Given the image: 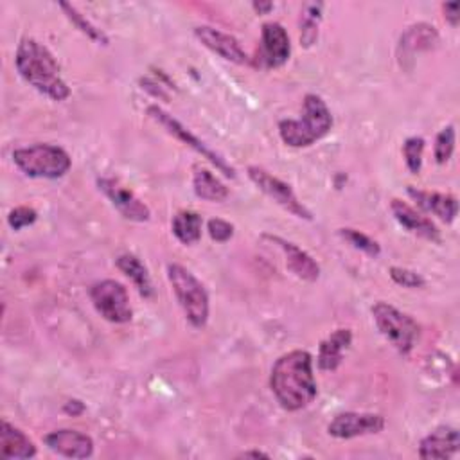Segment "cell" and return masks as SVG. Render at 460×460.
Masks as SVG:
<instances>
[{
	"mask_svg": "<svg viewBox=\"0 0 460 460\" xmlns=\"http://www.w3.org/2000/svg\"><path fill=\"white\" fill-rule=\"evenodd\" d=\"M270 388L277 402L288 411L309 406L318 394L311 354L302 349L282 354L271 367Z\"/></svg>",
	"mask_w": 460,
	"mask_h": 460,
	"instance_id": "6da1fadb",
	"label": "cell"
},
{
	"mask_svg": "<svg viewBox=\"0 0 460 460\" xmlns=\"http://www.w3.org/2000/svg\"><path fill=\"white\" fill-rule=\"evenodd\" d=\"M14 65L23 81L49 99L65 101L70 97V86L61 77L54 54L38 40L23 38L18 43Z\"/></svg>",
	"mask_w": 460,
	"mask_h": 460,
	"instance_id": "7a4b0ae2",
	"label": "cell"
},
{
	"mask_svg": "<svg viewBox=\"0 0 460 460\" xmlns=\"http://www.w3.org/2000/svg\"><path fill=\"white\" fill-rule=\"evenodd\" d=\"M331 128L332 115L325 101L316 93H307L302 104V117L280 120L279 135L289 147H309L323 138Z\"/></svg>",
	"mask_w": 460,
	"mask_h": 460,
	"instance_id": "3957f363",
	"label": "cell"
},
{
	"mask_svg": "<svg viewBox=\"0 0 460 460\" xmlns=\"http://www.w3.org/2000/svg\"><path fill=\"white\" fill-rule=\"evenodd\" d=\"M167 279L189 323L196 329H203L208 322L210 304L208 293L201 280L178 262L167 264Z\"/></svg>",
	"mask_w": 460,
	"mask_h": 460,
	"instance_id": "277c9868",
	"label": "cell"
},
{
	"mask_svg": "<svg viewBox=\"0 0 460 460\" xmlns=\"http://www.w3.org/2000/svg\"><path fill=\"white\" fill-rule=\"evenodd\" d=\"M14 165L31 178L56 180L68 172L72 165L70 155L54 144H34L13 151Z\"/></svg>",
	"mask_w": 460,
	"mask_h": 460,
	"instance_id": "5b68a950",
	"label": "cell"
},
{
	"mask_svg": "<svg viewBox=\"0 0 460 460\" xmlns=\"http://www.w3.org/2000/svg\"><path fill=\"white\" fill-rule=\"evenodd\" d=\"M370 311L379 332L394 345L399 354L408 356L419 340V323L410 314L383 300L376 302Z\"/></svg>",
	"mask_w": 460,
	"mask_h": 460,
	"instance_id": "8992f818",
	"label": "cell"
},
{
	"mask_svg": "<svg viewBox=\"0 0 460 460\" xmlns=\"http://www.w3.org/2000/svg\"><path fill=\"white\" fill-rule=\"evenodd\" d=\"M147 115L156 120L169 135H172L174 138H178L180 142H183L185 146L192 147L198 155H201L203 158H207L219 172H223L226 178H235V169L212 147H208L201 138H198L190 129H187L178 119H174L171 113H167L164 108H160L158 104H149L147 106Z\"/></svg>",
	"mask_w": 460,
	"mask_h": 460,
	"instance_id": "52a82bcc",
	"label": "cell"
},
{
	"mask_svg": "<svg viewBox=\"0 0 460 460\" xmlns=\"http://www.w3.org/2000/svg\"><path fill=\"white\" fill-rule=\"evenodd\" d=\"M90 300L95 311L111 323H128L133 316L128 289L113 279L95 282L90 288Z\"/></svg>",
	"mask_w": 460,
	"mask_h": 460,
	"instance_id": "ba28073f",
	"label": "cell"
},
{
	"mask_svg": "<svg viewBox=\"0 0 460 460\" xmlns=\"http://www.w3.org/2000/svg\"><path fill=\"white\" fill-rule=\"evenodd\" d=\"M246 171H248V178L257 185V189L262 190L268 198H271L284 210H288L289 214H293L295 217H300V219H307V221L313 219L311 210L296 198V194L289 183L270 174L266 169H262L259 165H250Z\"/></svg>",
	"mask_w": 460,
	"mask_h": 460,
	"instance_id": "9c48e42d",
	"label": "cell"
},
{
	"mask_svg": "<svg viewBox=\"0 0 460 460\" xmlns=\"http://www.w3.org/2000/svg\"><path fill=\"white\" fill-rule=\"evenodd\" d=\"M386 420L379 413L365 411H343L334 415L327 424V433L336 438H356L365 435H376L383 431Z\"/></svg>",
	"mask_w": 460,
	"mask_h": 460,
	"instance_id": "30bf717a",
	"label": "cell"
},
{
	"mask_svg": "<svg viewBox=\"0 0 460 460\" xmlns=\"http://www.w3.org/2000/svg\"><path fill=\"white\" fill-rule=\"evenodd\" d=\"M97 187L99 190L111 201V205L122 214V217L129 221H147L151 216L149 207L135 196L131 189L122 185L115 178H97Z\"/></svg>",
	"mask_w": 460,
	"mask_h": 460,
	"instance_id": "8fae6325",
	"label": "cell"
},
{
	"mask_svg": "<svg viewBox=\"0 0 460 460\" xmlns=\"http://www.w3.org/2000/svg\"><path fill=\"white\" fill-rule=\"evenodd\" d=\"M261 59L266 68L282 66L291 54V43L288 31L279 22H266L261 29Z\"/></svg>",
	"mask_w": 460,
	"mask_h": 460,
	"instance_id": "7c38bea8",
	"label": "cell"
},
{
	"mask_svg": "<svg viewBox=\"0 0 460 460\" xmlns=\"http://www.w3.org/2000/svg\"><path fill=\"white\" fill-rule=\"evenodd\" d=\"M194 36L212 52L221 56L223 59L235 63V65H244L248 63V56L244 49L241 47L239 40L234 38L228 32H223L219 29H214L210 25H198L194 27Z\"/></svg>",
	"mask_w": 460,
	"mask_h": 460,
	"instance_id": "4fadbf2b",
	"label": "cell"
},
{
	"mask_svg": "<svg viewBox=\"0 0 460 460\" xmlns=\"http://www.w3.org/2000/svg\"><path fill=\"white\" fill-rule=\"evenodd\" d=\"M45 446L66 458H90L93 455V440L90 435L75 429H56L45 435Z\"/></svg>",
	"mask_w": 460,
	"mask_h": 460,
	"instance_id": "5bb4252c",
	"label": "cell"
},
{
	"mask_svg": "<svg viewBox=\"0 0 460 460\" xmlns=\"http://www.w3.org/2000/svg\"><path fill=\"white\" fill-rule=\"evenodd\" d=\"M460 447V433L453 426H438L419 444V456L424 460H447Z\"/></svg>",
	"mask_w": 460,
	"mask_h": 460,
	"instance_id": "9a60e30c",
	"label": "cell"
},
{
	"mask_svg": "<svg viewBox=\"0 0 460 460\" xmlns=\"http://www.w3.org/2000/svg\"><path fill=\"white\" fill-rule=\"evenodd\" d=\"M264 239L271 241L273 244H277L284 257H286V266L302 280H307V282H314L318 277H320V266L318 262L305 252L302 250L300 246H296L295 243L288 241V239H282L279 235H262Z\"/></svg>",
	"mask_w": 460,
	"mask_h": 460,
	"instance_id": "2e32d148",
	"label": "cell"
},
{
	"mask_svg": "<svg viewBox=\"0 0 460 460\" xmlns=\"http://www.w3.org/2000/svg\"><path fill=\"white\" fill-rule=\"evenodd\" d=\"M438 43V32L429 23H413L399 38L397 56L399 63L404 65L406 59H411L420 50H431Z\"/></svg>",
	"mask_w": 460,
	"mask_h": 460,
	"instance_id": "e0dca14e",
	"label": "cell"
},
{
	"mask_svg": "<svg viewBox=\"0 0 460 460\" xmlns=\"http://www.w3.org/2000/svg\"><path fill=\"white\" fill-rule=\"evenodd\" d=\"M390 210L395 217V221L404 226L408 232L424 237L431 243H440V230L435 226V223L431 219H428L426 216L419 214L413 207H410L408 203L394 198L390 201Z\"/></svg>",
	"mask_w": 460,
	"mask_h": 460,
	"instance_id": "ac0fdd59",
	"label": "cell"
},
{
	"mask_svg": "<svg viewBox=\"0 0 460 460\" xmlns=\"http://www.w3.org/2000/svg\"><path fill=\"white\" fill-rule=\"evenodd\" d=\"M408 196L426 212H431L444 223H453L458 214V201L451 194L442 192H431V190H420L415 187L406 189Z\"/></svg>",
	"mask_w": 460,
	"mask_h": 460,
	"instance_id": "d6986e66",
	"label": "cell"
},
{
	"mask_svg": "<svg viewBox=\"0 0 460 460\" xmlns=\"http://www.w3.org/2000/svg\"><path fill=\"white\" fill-rule=\"evenodd\" d=\"M352 343L350 329H336L327 338L320 341L318 347V368L320 370H336L343 361V352Z\"/></svg>",
	"mask_w": 460,
	"mask_h": 460,
	"instance_id": "ffe728a7",
	"label": "cell"
},
{
	"mask_svg": "<svg viewBox=\"0 0 460 460\" xmlns=\"http://www.w3.org/2000/svg\"><path fill=\"white\" fill-rule=\"evenodd\" d=\"M0 456L2 458H32L36 456V446L20 428L9 424L7 420H2Z\"/></svg>",
	"mask_w": 460,
	"mask_h": 460,
	"instance_id": "44dd1931",
	"label": "cell"
},
{
	"mask_svg": "<svg viewBox=\"0 0 460 460\" xmlns=\"http://www.w3.org/2000/svg\"><path fill=\"white\" fill-rule=\"evenodd\" d=\"M115 266L135 284V288L138 289V293L144 298H153L155 288H153L149 271H147V268L142 264V261L137 255L122 253V255L117 257Z\"/></svg>",
	"mask_w": 460,
	"mask_h": 460,
	"instance_id": "7402d4cb",
	"label": "cell"
},
{
	"mask_svg": "<svg viewBox=\"0 0 460 460\" xmlns=\"http://www.w3.org/2000/svg\"><path fill=\"white\" fill-rule=\"evenodd\" d=\"M192 189H194V194L205 201L221 203L228 198V187L219 178H216L208 169L198 167L194 171Z\"/></svg>",
	"mask_w": 460,
	"mask_h": 460,
	"instance_id": "603a6c76",
	"label": "cell"
},
{
	"mask_svg": "<svg viewBox=\"0 0 460 460\" xmlns=\"http://www.w3.org/2000/svg\"><path fill=\"white\" fill-rule=\"evenodd\" d=\"M201 226L203 219L194 210H180L171 221V230L181 244L198 243L201 237Z\"/></svg>",
	"mask_w": 460,
	"mask_h": 460,
	"instance_id": "cb8c5ba5",
	"label": "cell"
},
{
	"mask_svg": "<svg viewBox=\"0 0 460 460\" xmlns=\"http://www.w3.org/2000/svg\"><path fill=\"white\" fill-rule=\"evenodd\" d=\"M322 2H307L300 11V43L311 47L318 38V27L322 20Z\"/></svg>",
	"mask_w": 460,
	"mask_h": 460,
	"instance_id": "d4e9b609",
	"label": "cell"
},
{
	"mask_svg": "<svg viewBox=\"0 0 460 460\" xmlns=\"http://www.w3.org/2000/svg\"><path fill=\"white\" fill-rule=\"evenodd\" d=\"M59 7L63 9V13L66 14V18L83 32L86 34L92 41L95 43H101V45H108V36L104 34V31H101L99 27H95L88 18H84L72 4H66V2H59Z\"/></svg>",
	"mask_w": 460,
	"mask_h": 460,
	"instance_id": "484cf974",
	"label": "cell"
},
{
	"mask_svg": "<svg viewBox=\"0 0 460 460\" xmlns=\"http://www.w3.org/2000/svg\"><path fill=\"white\" fill-rule=\"evenodd\" d=\"M340 235L352 244L356 250L367 253L368 257H377L381 253V246L377 241H374L372 237H368L367 234L354 230V228H340Z\"/></svg>",
	"mask_w": 460,
	"mask_h": 460,
	"instance_id": "4316f807",
	"label": "cell"
},
{
	"mask_svg": "<svg viewBox=\"0 0 460 460\" xmlns=\"http://www.w3.org/2000/svg\"><path fill=\"white\" fill-rule=\"evenodd\" d=\"M422 153H424V138L422 137H408L402 144V156L406 167L411 174H419L422 167Z\"/></svg>",
	"mask_w": 460,
	"mask_h": 460,
	"instance_id": "83f0119b",
	"label": "cell"
},
{
	"mask_svg": "<svg viewBox=\"0 0 460 460\" xmlns=\"http://www.w3.org/2000/svg\"><path fill=\"white\" fill-rule=\"evenodd\" d=\"M455 151V126L449 124L442 128L435 138L433 146V156L437 164H446Z\"/></svg>",
	"mask_w": 460,
	"mask_h": 460,
	"instance_id": "f1b7e54d",
	"label": "cell"
},
{
	"mask_svg": "<svg viewBox=\"0 0 460 460\" xmlns=\"http://www.w3.org/2000/svg\"><path fill=\"white\" fill-rule=\"evenodd\" d=\"M388 273H390V279L397 286H402V288H408V289H419V288L426 286L424 277L420 273L413 271V270L401 268V266H390Z\"/></svg>",
	"mask_w": 460,
	"mask_h": 460,
	"instance_id": "f546056e",
	"label": "cell"
},
{
	"mask_svg": "<svg viewBox=\"0 0 460 460\" xmlns=\"http://www.w3.org/2000/svg\"><path fill=\"white\" fill-rule=\"evenodd\" d=\"M36 217H38V214H36L34 208H31V207H16V208H13L9 212L7 223H9V226L13 230H22V228L32 225L36 221Z\"/></svg>",
	"mask_w": 460,
	"mask_h": 460,
	"instance_id": "4dcf8cb0",
	"label": "cell"
},
{
	"mask_svg": "<svg viewBox=\"0 0 460 460\" xmlns=\"http://www.w3.org/2000/svg\"><path fill=\"white\" fill-rule=\"evenodd\" d=\"M207 230H208V235H210L216 243H226V241H230L232 235H234V225L228 223V221H225V219H219V217L208 219Z\"/></svg>",
	"mask_w": 460,
	"mask_h": 460,
	"instance_id": "1f68e13d",
	"label": "cell"
},
{
	"mask_svg": "<svg viewBox=\"0 0 460 460\" xmlns=\"http://www.w3.org/2000/svg\"><path fill=\"white\" fill-rule=\"evenodd\" d=\"M442 11H444V18L456 27L460 22V4L458 2H446L442 4Z\"/></svg>",
	"mask_w": 460,
	"mask_h": 460,
	"instance_id": "d6a6232c",
	"label": "cell"
},
{
	"mask_svg": "<svg viewBox=\"0 0 460 460\" xmlns=\"http://www.w3.org/2000/svg\"><path fill=\"white\" fill-rule=\"evenodd\" d=\"M63 411H65L66 415L75 417V415H81V413L84 411V404H83L81 401H77V399H72V401H68V402L63 404Z\"/></svg>",
	"mask_w": 460,
	"mask_h": 460,
	"instance_id": "836d02e7",
	"label": "cell"
},
{
	"mask_svg": "<svg viewBox=\"0 0 460 460\" xmlns=\"http://www.w3.org/2000/svg\"><path fill=\"white\" fill-rule=\"evenodd\" d=\"M237 458H270L268 453H262L259 449H250V451H243L237 455Z\"/></svg>",
	"mask_w": 460,
	"mask_h": 460,
	"instance_id": "e575fe53",
	"label": "cell"
},
{
	"mask_svg": "<svg viewBox=\"0 0 460 460\" xmlns=\"http://www.w3.org/2000/svg\"><path fill=\"white\" fill-rule=\"evenodd\" d=\"M252 7H253L259 14H262V13H270V11L273 9V4H271V2H253Z\"/></svg>",
	"mask_w": 460,
	"mask_h": 460,
	"instance_id": "d590c367",
	"label": "cell"
}]
</instances>
